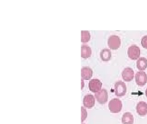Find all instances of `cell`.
<instances>
[{
  "label": "cell",
  "mask_w": 147,
  "mask_h": 124,
  "mask_svg": "<svg viewBox=\"0 0 147 124\" xmlns=\"http://www.w3.org/2000/svg\"><path fill=\"white\" fill-rule=\"evenodd\" d=\"M134 71L130 67L125 68L122 73L123 80L126 82H131L134 78Z\"/></svg>",
  "instance_id": "ba28073f"
},
{
  "label": "cell",
  "mask_w": 147,
  "mask_h": 124,
  "mask_svg": "<svg viewBox=\"0 0 147 124\" xmlns=\"http://www.w3.org/2000/svg\"><path fill=\"white\" fill-rule=\"evenodd\" d=\"M136 109L138 114L140 116L146 115L147 114V103L144 101H141L138 103Z\"/></svg>",
  "instance_id": "30bf717a"
},
{
  "label": "cell",
  "mask_w": 147,
  "mask_h": 124,
  "mask_svg": "<svg viewBox=\"0 0 147 124\" xmlns=\"http://www.w3.org/2000/svg\"><path fill=\"white\" fill-rule=\"evenodd\" d=\"M115 93L117 96L125 95L126 92V86L125 83L121 81L116 82L115 85Z\"/></svg>",
  "instance_id": "277c9868"
},
{
  "label": "cell",
  "mask_w": 147,
  "mask_h": 124,
  "mask_svg": "<svg viewBox=\"0 0 147 124\" xmlns=\"http://www.w3.org/2000/svg\"><path fill=\"white\" fill-rule=\"evenodd\" d=\"M111 51L107 48L102 50L100 52V57L102 60L104 62L109 61L111 58Z\"/></svg>",
  "instance_id": "7c38bea8"
},
{
  "label": "cell",
  "mask_w": 147,
  "mask_h": 124,
  "mask_svg": "<svg viewBox=\"0 0 147 124\" xmlns=\"http://www.w3.org/2000/svg\"><path fill=\"white\" fill-rule=\"evenodd\" d=\"M91 38L90 32L87 30L82 31V39L81 41L83 43L88 42Z\"/></svg>",
  "instance_id": "2e32d148"
},
{
  "label": "cell",
  "mask_w": 147,
  "mask_h": 124,
  "mask_svg": "<svg viewBox=\"0 0 147 124\" xmlns=\"http://www.w3.org/2000/svg\"><path fill=\"white\" fill-rule=\"evenodd\" d=\"M93 71L89 67H83L82 69V77L83 79L89 80L92 78Z\"/></svg>",
  "instance_id": "8fae6325"
},
{
  "label": "cell",
  "mask_w": 147,
  "mask_h": 124,
  "mask_svg": "<svg viewBox=\"0 0 147 124\" xmlns=\"http://www.w3.org/2000/svg\"><path fill=\"white\" fill-rule=\"evenodd\" d=\"M109 108L110 111L113 113L119 112L122 108L121 101L118 98L113 99L109 102Z\"/></svg>",
  "instance_id": "6da1fadb"
},
{
  "label": "cell",
  "mask_w": 147,
  "mask_h": 124,
  "mask_svg": "<svg viewBox=\"0 0 147 124\" xmlns=\"http://www.w3.org/2000/svg\"><path fill=\"white\" fill-rule=\"evenodd\" d=\"M95 96L99 103L103 104L106 103L108 101V92L106 90L102 89L99 92L95 93Z\"/></svg>",
  "instance_id": "5b68a950"
},
{
  "label": "cell",
  "mask_w": 147,
  "mask_h": 124,
  "mask_svg": "<svg viewBox=\"0 0 147 124\" xmlns=\"http://www.w3.org/2000/svg\"><path fill=\"white\" fill-rule=\"evenodd\" d=\"M102 86V83L100 80L96 79L91 80L89 83V88L91 92L96 93L99 92Z\"/></svg>",
  "instance_id": "8992f818"
},
{
  "label": "cell",
  "mask_w": 147,
  "mask_h": 124,
  "mask_svg": "<svg viewBox=\"0 0 147 124\" xmlns=\"http://www.w3.org/2000/svg\"><path fill=\"white\" fill-rule=\"evenodd\" d=\"M82 121L83 122L86 119L87 116V111L83 107H82Z\"/></svg>",
  "instance_id": "e0dca14e"
},
{
  "label": "cell",
  "mask_w": 147,
  "mask_h": 124,
  "mask_svg": "<svg viewBox=\"0 0 147 124\" xmlns=\"http://www.w3.org/2000/svg\"><path fill=\"white\" fill-rule=\"evenodd\" d=\"M141 44L142 47L147 49V35L142 37L141 40Z\"/></svg>",
  "instance_id": "ac0fdd59"
},
{
  "label": "cell",
  "mask_w": 147,
  "mask_h": 124,
  "mask_svg": "<svg viewBox=\"0 0 147 124\" xmlns=\"http://www.w3.org/2000/svg\"><path fill=\"white\" fill-rule=\"evenodd\" d=\"M108 44L111 49L117 50L121 46V39L116 35H112L108 39Z\"/></svg>",
  "instance_id": "7a4b0ae2"
},
{
  "label": "cell",
  "mask_w": 147,
  "mask_h": 124,
  "mask_svg": "<svg viewBox=\"0 0 147 124\" xmlns=\"http://www.w3.org/2000/svg\"><path fill=\"white\" fill-rule=\"evenodd\" d=\"M145 94H146V96L147 97V88L146 89V91H145Z\"/></svg>",
  "instance_id": "d6986e66"
},
{
  "label": "cell",
  "mask_w": 147,
  "mask_h": 124,
  "mask_svg": "<svg viewBox=\"0 0 147 124\" xmlns=\"http://www.w3.org/2000/svg\"><path fill=\"white\" fill-rule=\"evenodd\" d=\"M122 123L123 124H133L134 118L132 114L130 112L125 113L122 118Z\"/></svg>",
  "instance_id": "4fadbf2b"
},
{
  "label": "cell",
  "mask_w": 147,
  "mask_h": 124,
  "mask_svg": "<svg viewBox=\"0 0 147 124\" xmlns=\"http://www.w3.org/2000/svg\"><path fill=\"white\" fill-rule=\"evenodd\" d=\"M92 50L91 47L87 45L82 46V57L84 59H87L91 56Z\"/></svg>",
  "instance_id": "5bb4252c"
},
{
  "label": "cell",
  "mask_w": 147,
  "mask_h": 124,
  "mask_svg": "<svg viewBox=\"0 0 147 124\" xmlns=\"http://www.w3.org/2000/svg\"><path fill=\"white\" fill-rule=\"evenodd\" d=\"M83 102L85 107L91 108L95 105V98L92 94H87L84 96Z\"/></svg>",
  "instance_id": "9c48e42d"
},
{
  "label": "cell",
  "mask_w": 147,
  "mask_h": 124,
  "mask_svg": "<svg viewBox=\"0 0 147 124\" xmlns=\"http://www.w3.org/2000/svg\"><path fill=\"white\" fill-rule=\"evenodd\" d=\"M136 82L140 86H144L147 82V75L144 71H140L136 73Z\"/></svg>",
  "instance_id": "52a82bcc"
},
{
  "label": "cell",
  "mask_w": 147,
  "mask_h": 124,
  "mask_svg": "<svg viewBox=\"0 0 147 124\" xmlns=\"http://www.w3.org/2000/svg\"><path fill=\"white\" fill-rule=\"evenodd\" d=\"M127 54L131 59H138L140 56V48L137 45H131L128 49Z\"/></svg>",
  "instance_id": "3957f363"
},
{
  "label": "cell",
  "mask_w": 147,
  "mask_h": 124,
  "mask_svg": "<svg viewBox=\"0 0 147 124\" xmlns=\"http://www.w3.org/2000/svg\"><path fill=\"white\" fill-rule=\"evenodd\" d=\"M137 66L139 70H145L147 67V59L144 57H140L137 61Z\"/></svg>",
  "instance_id": "9a60e30c"
}]
</instances>
